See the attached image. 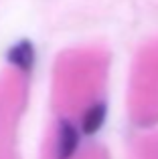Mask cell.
Returning a JSON list of instances; mask_svg holds the SVG:
<instances>
[{
  "label": "cell",
  "mask_w": 158,
  "mask_h": 159,
  "mask_svg": "<svg viewBox=\"0 0 158 159\" xmlns=\"http://www.w3.org/2000/svg\"><path fill=\"white\" fill-rule=\"evenodd\" d=\"M79 147V133L75 125L69 121H61L57 127V145H55V159H71Z\"/></svg>",
  "instance_id": "1"
},
{
  "label": "cell",
  "mask_w": 158,
  "mask_h": 159,
  "mask_svg": "<svg viewBox=\"0 0 158 159\" xmlns=\"http://www.w3.org/2000/svg\"><path fill=\"white\" fill-rule=\"evenodd\" d=\"M6 61L20 70H31V66L35 65V47L31 40H18L14 47H10Z\"/></svg>",
  "instance_id": "2"
},
{
  "label": "cell",
  "mask_w": 158,
  "mask_h": 159,
  "mask_svg": "<svg viewBox=\"0 0 158 159\" xmlns=\"http://www.w3.org/2000/svg\"><path fill=\"white\" fill-rule=\"evenodd\" d=\"M106 105L103 103H95V105H91L89 109L85 111V115H83V121H81V131L85 133V135H93V133H97L99 129H101V125L106 123Z\"/></svg>",
  "instance_id": "3"
}]
</instances>
